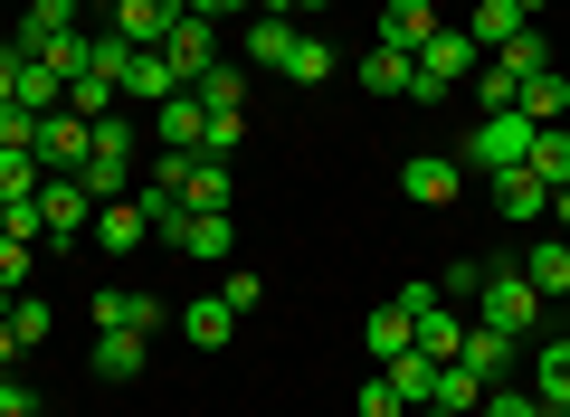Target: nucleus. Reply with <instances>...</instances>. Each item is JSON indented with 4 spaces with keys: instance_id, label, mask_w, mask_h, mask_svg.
<instances>
[{
    "instance_id": "c756f323",
    "label": "nucleus",
    "mask_w": 570,
    "mask_h": 417,
    "mask_svg": "<svg viewBox=\"0 0 570 417\" xmlns=\"http://www.w3.org/2000/svg\"><path fill=\"white\" fill-rule=\"evenodd\" d=\"M362 351H371V360H400V351H409V314H400V304H371Z\"/></svg>"
},
{
    "instance_id": "4be33fe9",
    "label": "nucleus",
    "mask_w": 570,
    "mask_h": 417,
    "mask_svg": "<svg viewBox=\"0 0 570 417\" xmlns=\"http://www.w3.org/2000/svg\"><path fill=\"white\" fill-rule=\"evenodd\" d=\"M10 105H29V115H58V105H67V67L20 58V86H10Z\"/></svg>"
},
{
    "instance_id": "cd10ccee",
    "label": "nucleus",
    "mask_w": 570,
    "mask_h": 417,
    "mask_svg": "<svg viewBox=\"0 0 570 417\" xmlns=\"http://www.w3.org/2000/svg\"><path fill=\"white\" fill-rule=\"evenodd\" d=\"M428 408H456V417H475V408H485V379H475L466 360H438V398H428Z\"/></svg>"
},
{
    "instance_id": "9d476101",
    "label": "nucleus",
    "mask_w": 570,
    "mask_h": 417,
    "mask_svg": "<svg viewBox=\"0 0 570 417\" xmlns=\"http://www.w3.org/2000/svg\"><path fill=\"white\" fill-rule=\"evenodd\" d=\"M171 247H181V257H200V266H228L238 228H228V209H190V219L171 228Z\"/></svg>"
},
{
    "instance_id": "603ef678",
    "label": "nucleus",
    "mask_w": 570,
    "mask_h": 417,
    "mask_svg": "<svg viewBox=\"0 0 570 417\" xmlns=\"http://www.w3.org/2000/svg\"><path fill=\"white\" fill-rule=\"evenodd\" d=\"M409 417H456V408H409Z\"/></svg>"
},
{
    "instance_id": "2f4dec72",
    "label": "nucleus",
    "mask_w": 570,
    "mask_h": 417,
    "mask_svg": "<svg viewBox=\"0 0 570 417\" xmlns=\"http://www.w3.org/2000/svg\"><path fill=\"white\" fill-rule=\"evenodd\" d=\"M142 370V332H96V379H134Z\"/></svg>"
},
{
    "instance_id": "aec40b11",
    "label": "nucleus",
    "mask_w": 570,
    "mask_h": 417,
    "mask_svg": "<svg viewBox=\"0 0 570 417\" xmlns=\"http://www.w3.org/2000/svg\"><path fill=\"white\" fill-rule=\"evenodd\" d=\"M67 115H86V123L124 115V86L105 77V67H77V77H67Z\"/></svg>"
},
{
    "instance_id": "f257e3e1",
    "label": "nucleus",
    "mask_w": 570,
    "mask_h": 417,
    "mask_svg": "<svg viewBox=\"0 0 570 417\" xmlns=\"http://www.w3.org/2000/svg\"><path fill=\"white\" fill-rule=\"evenodd\" d=\"M475 67H485V48H475L466 29H448V20H438V39H428L419 58H409V96H419V105H448L456 86H475Z\"/></svg>"
},
{
    "instance_id": "2eb2a0df",
    "label": "nucleus",
    "mask_w": 570,
    "mask_h": 417,
    "mask_svg": "<svg viewBox=\"0 0 570 417\" xmlns=\"http://www.w3.org/2000/svg\"><path fill=\"white\" fill-rule=\"evenodd\" d=\"M456 360H466L485 389H504L513 379V332H485V322H466V341H456Z\"/></svg>"
},
{
    "instance_id": "49530a36",
    "label": "nucleus",
    "mask_w": 570,
    "mask_h": 417,
    "mask_svg": "<svg viewBox=\"0 0 570 417\" xmlns=\"http://www.w3.org/2000/svg\"><path fill=\"white\" fill-rule=\"evenodd\" d=\"M200 20H238V10H266V0H190Z\"/></svg>"
},
{
    "instance_id": "f03ea898",
    "label": "nucleus",
    "mask_w": 570,
    "mask_h": 417,
    "mask_svg": "<svg viewBox=\"0 0 570 417\" xmlns=\"http://www.w3.org/2000/svg\"><path fill=\"white\" fill-rule=\"evenodd\" d=\"M475 322H485V332H513V341H523V332H542V295H532V285H523V266H485V285H475Z\"/></svg>"
},
{
    "instance_id": "c03bdc74",
    "label": "nucleus",
    "mask_w": 570,
    "mask_h": 417,
    "mask_svg": "<svg viewBox=\"0 0 570 417\" xmlns=\"http://www.w3.org/2000/svg\"><path fill=\"white\" fill-rule=\"evenodd\" d=\"M475 285H485V266H448V276H438V295H448V304H475Z\"/></svg>"
},
{
    "instance_id": "39448f33",
    "label": "nucleus",
    "mask_w": 570,
    "mask_h": 417,
    "mask_svg": "<svg viewBox=\"0 0 570 417\" xmlns=\"http://www.w3.org/2000/svg\"><path fill=\"white\" fill-rule=\"evenodd\" d=\"M39 219H48V247H77V238H96V190L86 180H39Z\"/></svg>"
},
{
    "instance_id": "7ed1b4c3",
    "label": "nucleus",
    "mask_w": 570,
    "mask_h": 417,
    "mask_svg": "<svg viewBox=\"0 0 570 417\" xmlns=\"http://www.w3.org/2000/svg\"><path fill=\"white\" fill-rule=\"evenodd\" d=\"M532 133H542L532 115H485V123H475L466 142H456V161H466V171H485V180H494V171H523Z\"/></svg>"
},
{
    "instance_id": "b1692460",
    "label": "nucleus",
    "mask_w": 570,
    "mask_h": 417,
    "mask_svg": "<svg viewBox=\"0 0 570 417\" xmlns=\"http://www.w3.org/2000/svg\"><path fill=\"white\" fill-rule=\"evenodd\" d=\"M532 398H542V408H561V398H570V332H551L542 351H532Z\"/></svg>"
},
{
    "instance_id": "bb28decb",
    "label": "nucleus",
    "mask_w": 570,
    "mask_h": 417,
    "mask_svg": "<svg viewBox=\"0 0 570 417\" xmlns=\"http://www.w3.org/2000/svg\"><path fill=\"white\" fill-rule=\"evenodd\" d=\"M381 379L409 398V408H428V398H438V360H428V351H400V360H381Z\"/></svg>"
},
{
    "instance_id": "864d4df0",
    "label": "nucleus",
    "mask_w": 570,
    "mask_h": 417,
    "mask_svg": "<svg viewBox=\"0 0 570 417\" xmlns=\"http://www.w3.org/2000/svg\"><path fill=\"white\" fill-rule=\"evenodd\" d=\"M77 10H96V0H77Z\"/></svg>"
},
{
    "instance_id": "8fccbe9b",
    "label": "nucleus",
    "mask_w": 570,
    "mask_h": 417,
    "mask_svg": "<svg viewBox=\"0 0 570 417\" xmlns=\"http://www.w3.org/2000/svg\"><path fill=\"white\" fill-rule=\"evenodd\" d=\"M551 219H561V238H570V190H551Z\"/></svg>"
},
{
    "instance_id": "f3484780",
    "label": "nucleus",
    "mask_w": 570,
    "mask_h": 417,
    "mask_svg": "<svg viewBox=\"0 0 570 417\" xmlns=\"http://www.w3.org/2000/svg\"><path fill=\"white\" fill-rule=\"evenodd\" d=\"M513 266H523V285H532V295H570V238H532Z\"/></svg>"
},
{
    "instance_id": "f704fd0d",
    "label": "nucleus",
    "mask_w": 570,
    "mask_h": 417,
    "mask_svg": "<svg viewBox=\"0 0 570 417\" xmlns=\"http://www.w3.org/2000/svg\"><path fill=\"white\" fill-rule=\"evenodd\" d=\"M362 86H371V96H409V58H400V48H371V58H362Z\"/></svg>"
},
{
    "instance_id": "6e6552de",
    "label": "nucleus",
    "mask_w": 570,
    "mask_h": 417,
    "mask_svg": "<svg viewBox=\"0 0 570 417\" xmlns=\"http://www.w3.org/2000/svg\"><path fill=\"white\" fill-rule=\"evenodd\" d=\"M96 332H142V341H153V332H163V304L142 295V285H105V295H96Z\"/></svg>"
},
{
    "instance_id": "de8ad7c7",
    "label": "nucleus",
    "mask_w": 570,
    "mask_h": 417,
    "mask_svg": "<svg viewBox=\"0 0 570 417\" xmlns=\"http://www.w3.org/2000/svg\"><path fill=\"white\" fill-rule=\"evenodd\" d=\"M10 360H20V332H10V304H0V370H10Z\"/></svg>"
},
{
    "instance_id": "a18cd8bd",
    "label": "nucleus",
    "mask_w": 570,
    "mask_h": 417,
    "mask_svg": "<svg viewBox=\"0 0 570 417\" xmlns=\"http://www.w3.org/2000/svg\"><path fill=\"white\" fill-rule=\"evenodd\" d=\"M0 417H39V398L20 389V370H0Z\"/></svg>"
},
{
    "instance_id": "3c124183",
    "label": "nucleus",
    "mask_w": 570,
    "mask_h": 417,
    "mask_svg": "<svg viewBox=\"0 0 570 417\" xmlns=\"http://www.w3.org/2000/svg\"><path fill=\"white\" fill-rule=\"evenodd\" d=\"M513 10H523V20H532V10H551V0H513Z\"/></svg>"
},
{
    "instance_id": "e433bc0d",
    "label": "nucleus",
    "mask_w": 570,
    "mask_h": 417,
    "mask_svg": "<svg viewBox=\"0 0 570 417\" xmlns=\"http://www.w3.org/2000/svg\"><path fill=\"white\" fill-rule=\"evenodd\" d=\"M494 67L532 77V67H551V39H542V29H513V48H494Z\"/></svg>"
},
{
    "instance_id": "20e7f679",
    "label": "nucleus",
    "mask_w": 570,
    "mask_h": 417,
    "mask_svg": "<svg viewBox=\"0 0 570 417\" xmlns=\"http://www.w3.org/2000/svg\"><path fill=\"white\" fill-rule=\"evenodd\" d=\"M29 152H39V171H48V180H58V171L77 180V171H86V152H96V123L58 105V115H39V123H29Z\"/></svg>"
},
{
    "instance_id": "72a5a7b5",
    "label": "nucleus",
    "mask_w": 570,
    "mask_h": 417,
    "mask_svg": "<svg viewBox=\"0 0 570 417\" xmlns=\"http://www.w3.org/2000/svg\"><path fill=\"white\" fill-rule=\"evenodd\" d=\"M10 332H20V351H39V341L58 332V314H48L39 295H10Z\"/></svg>"
},
{
    "instance_id": "0eeeda50",
    "label": "nucleus",
    "mask_w": 570,
    "mask_h": 417,
    "mask_svg": "<svg viewBox=\"0 0 570 417\" xmlns=\"http://www.w3.org/2000/svg\"><path fill=\"white\" fill-rule=\"evenodd\" d=\"M400 190L419 199V209H448V199L466 190V161L456 152H419V161H400Z\"/></svg>"
},
{
    "instance_id": "4c0bfd02",
    "label": "nucleus",
    "mask_w": 570,
    "mask_h": 417,
    "mask_svg": "<svg viewBox=\"0 0 570 417\" xmlns=\"http://www.w3.org/2000/svg\"><path fill=\"white\" fill-rule=\"evenodd\" d=\"M219 304H228V314H257V304H266V276H247V266H228V276H219Z\"/></svg>"
},
{
    "instance_id": "a19ab883",
    "label": "nucleus",
    "mask_w": 570,
    "mask_h": 417,
    "mask_svg": "<svg viewBox=\"0 0 570 417\" xmlns=\"http://www.w3.org/2000/svg\"><path fill=\"white\" fill-rule=\"evenodd\" d=\"M475 417H542V398H532V389H485Z\"/></svg>"
},
{
    "instance_id": "5701e85b",
    "label": "nucleus",
    "mask_w": 570,
    "mask_h": 417,
    "mask_svg": "<svg viewBox=\"0 0 570 417\" xmlns=\"http://www.w3.org/2000/svg\"><path fill=\"white\" fill-rule=\"evenodd\" d=\"M523 171L542 180V190H570V133H561V123H542V133H532V152H523Z\"/></svg>"
},
{
    "instance_id": "6ab92c4d",
    "label": "nucleus",
    "mask_w": 570,
    "mask_h": 417,
    "mask_svg": "<svg viewBox=\"0 0 570 417\" xmlns=\"http://www.w3.org/2000/svg\"><path fill=\"white\" fill-rule=\"evenodd\" d=\"M142 238H153V219H142V199H105V209H96V247H115V257H134Z\"/></svg>"
},
{
    "instance_id": "7c9ffc66",
    "label": "nucleus",
    "mask_w": 570,
    "mask_h": 417,
    "mask_svg": "<svg viewBox=\"0 0 570 417\" xmlns=\"http://www.w3.org/2000/svg\"><path fill=\"white\" fill-rule=\"evenodd\" d=\"M181 332H190V341H200V351H219V341H228V332H238V314H228V304H219V295H200V304H190V314H181Z\"/></svg>"
},
{
    "instance_id": "58836bf2",
    "label": "nucleus",
    "mask_w": 570,
    "mask_h": 417,
    "mask_svg": "<svg viewBox=\"0 0 570 417\" xmlns=\"http://www.w3.org/2000/svg\"><path fill=\"white\" fill-rule=\"evenodd\" d=\"M29 266H39V247H29V238H0V295H20Z\"/></svg>"
},
{
    "instance_id": "412c9836",
    "label": "nucleus",
    "mask_w": 570,
    "mask_h": 417,
    "mask_svg": "<svg viewBox=\"0 0 570 417\" xmlns=\"http://www.w3.org/2000/svg\"><path fill=\"white\" fill-rule=\"evenodd\" d=\"M513 115L561 123V115H570V77H561V67H532V77H523V96H513Z\"/></svg>"
},
{
    "instance_id": "09e8293b",
    "label": "nucleus",
    "mask_w": 570,
    "mask_h": 417,
    "mask_svg": "<svg viewBox=\"0 0 570 417\" xmlns=\"http://www.w3.org/2000/svg\"><path fill=\"white\" fill-rule=\"evenodd\" d=\"M266 10H285V20H295V10H333V0H266Z\"/></svg>"
},
{
    "instance_id": "dca6fc26",
    "label": "nucleus",
    "mask_w": 570,
    "mask_h": 417,
    "mask_svg": "<svg viewBox=\"0 0 570 417\" xmlns=\"http://www.w3.org/2000/svg\"><path fill=\"white\" fill-rule=\"evenodd\" d=\"M67 29H77V0H29V20H20V39H10V48H20V58H48Z\"/></svg>"
},
{
    "instance_id": "473e14b6",
    "label": "nucleus",
    "mask_w": 570,
    "mask_h": 417,
    "mask_svg": "<svg viewBox=\"0 0 570 417\" xmlns=\"http://www.w3.org/2000/svg\"><path fill=\"white\" fill-rule=\"evenodd\" d=\"M513 96H523V77H513V67H475V105H485V115H513Z\"/></svg>"
},
{
    "instance_id": "423d86ee",
    "label": "nucleus",
    "mask_w": 570,
    "mask_h": 417,
    "mask_svg": "<svg viewBox=\"0 0 570 417\" xmlns=\"http://www.w3.org/2000/svg\"><path fill=\"white\" fill-rule=\"evenodd\" d=\"M163 58H171V77H181V86H200L209 67H219V20H200V10H181V29L163 39Z\"/></svg>"
},
{
    "instance_id": "1a4fd4ad",
    "label": "nucleus",
    "mask_w": 570,
    "mask_h": 417,
    "mask_svg": "<svg viewBox=\"0 0 570 417\" xmlns=\"http://www.w3.org/2000/svg\"><path fill=\"white\" fill-rule=\"evenodd\" d=\"M105 10H115V29H124L134 48H163L171 29H181V10H190V0H105Z\"/></svg>"
},
{
    "instance_id": "f8f14e48",
    "label": "nucleus",
    "mask_w": 570,
    "mask_h": 417,
    "mask_svg": "<svg viewBox=\"0 0 570 417\" xmlns=\"http://www.w3.org/2000/svg\"><path fill=\"white\" fill-rule=\"evenodd\" d=\"M428 39H438V10H428V0H381V48L419 58Z\"/></svg>"
},
{
    "instance_id": "c9c22d12",
    "label": "nucleus",
    "mask_w": 570,
    "mask_h": 417,
    "mask_svg": "<svg viewBox=\"0 0 570 417\" xmlns=\"http://www.w3.org/2000/svg\"><path fill=\"white\" fill-rule=\"evenodd\" d=\"M39 152H0V199H39Z\"/></svg>"
},
{
    "instance_id": "a878e982",
    "label": "nucleus",
    "mask_w": 570,
    "mask_h": 417,
    "mask_svg": "<svg viewBox=\"0 0 570 417\" xmlns=\"http://www.w3.org/2000/svg\"><path fill=\"white\" fill-rule=\"evenodd\" d=\"M190 96H200V115H247V67H209V77L200 86H190Z\"/></svg>"
},
{
    "instance_id": "c85d7f7f",
    "label": "nucleus",
    "mask_w": 570,
    "mask_h": 417,
    "mask_svg": "<svg viewBox=\"0 0 570 417\" xmlns=\"http://www.w3.org/2000/svg\"><path fill=\"white\" fill-rule=\"evenodd\" d=\"M285 48H295V20H285V10H257V20H247V58L285 67Z\"/></svg>"
},
{
    "instance_id": "393cba45",
    "label": "nucleus",
    "mask_w": 570,
    "mask_h": 417,
    "mask_svg": "<svg viewBox=\"0 0 570 417\" xmlns=\"http://www.w3.org/2000/svg\"><path fill=\"white\" fill-rule=\"evenodd\" d=\"M513 29H532L523 10H513V0H475V20H466V39L485 48V58H494V48H513Z\"/></svg>"
},
{
    "instance_id": "ea45409f",
    "label": "nucleus",
    "mask_w": 570,
    "mask_h": 417,
    "mask_svg": "<svg viewBox=\"0 0 570 417\" xmlns=\"http://www.w3.org/2000/svg\"><path fill=\"white\" fill-rule=\"evenodd\" d=\"M238 133H247V115H209V133H200V152H209V161H228V152H238Z\"/></svg>"
},
{
    "instance_id": "79ce46f5",
    "label": "nucleus",
    "mask_w": 570,
    "mask_h": 417,
    "mask_svg": "<svg viewBox=\"0 0 570 417\" xmlns=\"http://www.w3.org/2000/svg\"><path fill=\"white\" fill-rule=\"evenodd\" d=\"M29 123H39L29 105H10V96H0V152H29Z\"/></svg>"
},
{
    "instance_id": "37998d69",
    "label": "nucleus",
    "mask_w": 570,
    "mask_h": 417,
    "mask_svg": "<svg viewBox=\"0 0 570 417\" xmlns=\"http://www.w3.org/2000/svg\"><path fill=\"white\" fill-rule=\"evenodd\" d=\"M362 417H409V398L390 389V379H362Z\"/></svg>"
},
{
    "instance_id": "a211bd4d",
    "label": "nucleus",
    "mask_w": 570,
    "mask_h": 417,
    "mask_svg": "<svg viewBox=\"0 0 570 417\" xmlns=\"http://www.w3.org/2000/svg\"><path fill=\"white\" fill-rule=\"evenodd\" d=\"M333 67H343V48H333V39H314V29H295V48H285V67H276V77H285V86H324Z\"/></svg>"
},
{
    "instance_id": "9b49d317",
    "label": "nucleus",
    "mask_w": 570,
    "mask_h": 417,
    "mask_svg": "<svg viewBox=\"0 0 570 417\" xmlns=\"http://www.w3.org/2000/svg\"><path fill=\"white\" fill-rule=\"evenodd\" d=\"M171 96H181L171 58L163 48H134V58H124V105H171Z\"/></svg>"
},
{
    "instance_id": "4468645a",
    "label": "nucleus",
    "mask_w": 570,
    "mask_h": 417,
    "mask_svg": "<svg viewBox=\"0 0 570 417\" xmlns=\"http://www.w3.org/2000/svg\"><path fill=\"white\" fill-rule=\"evenodd\" d=\"M494 209H504V228H542L551 219V190L532 171H494Z\"/></svg>"
},
{
    "instance_id": "ddd939ff",
    "label": "nucleus",
    "mask_w": 570,
    "mask_h": 417,
    "mask_svg": "<svg viewBox=\"0 0 570 417\" xmlns=\"http://www.w3.org/2000/svg\"><path fill=\"white\" fill-rule=\"evenodd\" d=\"M200 133H209V115H200V96H171V105H153V142H163V152H200Z\"/></svg>"
}]
</instances>
